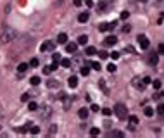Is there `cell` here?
<instances>
[{
  "label": "cell",
  "instance_id": "obj_41",
  "mask_svg": "<svg viewBox=\"0 0 164 138\" xmlns=\"http://www.w3.org/2000/svg\"><path fill=\"white\" fill-rule=\"evenodd\" d=\"M142 83H144V85H150V83H152V80L149 78V76H145L144 80H142Z\"/></svg>",
  "mask_w": 164,
  "mask_h": 138
},
{
  "label": "cell",
  "instance_id": "obj_10",
  "mask_svg": "<svg viewBox=\"0 0 164 138\" xmlns=\"http://www.w3.org/2000/svg\"><path fill=\"white\" fill-rule=\"evenodd\" d=\"M111 28V23H102V24H98V31H109Z\"/></svg>",
  "mask_w": 164,
  "mask_h": 138
},
{
  "label": "cell",
  "instance_id": "obj_33",
  "mask_svg": "<svg viewBox=\"0 0 164 138\" xmlns=\"http://www.w3.org/2000/svg\"><path fill=\"white\" fill-rule=\"evenodd\" d=\"M109 57H112L114 60H118V59L121 57V54H119V52H112V54H109Z\"/></svg>",
  "mask_w": 164,
  "mask_h": 138
},
{
  "label": "cell",
  "instance_id": "obj_8",
  "mask_svg": "<svg viewBox=\"0 0 164 138\" xmlns=\"http://www.w3.org/2000/svg\"><path fill=\"white\" fill-rule=\"evenodd\" d=\"M67 85H69V88H76L78 86V78H76V76H71L69 80H67Z\"/></svg>",
  "mask_w": 164,
  "mask_h": 138
},
{
  "label": "cell",
  "instance_id": "obj_6",
  "mask_svg": "<svg viewBox=\"0 0 164 138\" xmlns=\"http://www.w3.org/2000/svg\"><path fill=\"white\" fill-rule=\"evenodd\" d=\"M76 48H78V43H67V45H66V52H67V54H74Z\"/></svg>",
  "mask_w": 164,
  "mask_h": 138
},
{
  "label": "cell",
  "instance_id": "obj_32",
  "mask_svg": "<svg viewBox=\"0 0 164 138\" xmlns=\"http://www.w3.org/2000/svg\"><path fill=\"white\" fill-rule=\"evenodd\" d=\"M98 57H100V59H107V57H109V54H107L105 50H100V52H98Z\"/></svg>",
  "mask_w": 164,
  "mask_h": 138
},
{
  "label": "cell",
  "instance_id": "obj_43",
  "mask_svg": "<svg viewBox=\"0 0 164 138\" xmlns=\"http://www.w3.org/2000/svg\"><path fill=\"white\" fill-rule=\"evenodd\" d=\"M102 114H104V116H111L112 111H111V109H102Z\"/></svg>",
  "mask_w": 164,
  "mask_h": 138
},
{
  "label": "cell",
  "instance_id": "obj_49",
  "mask_svg": "<svg viewBox=\"0 0 164 138\" xmlns=\"http://www.w3.org/2000/svg\"><path fill=\"white\" fill-rule=\"evenodd\" d=\"M0 114H2V104H0Z\"/></svg>",
  "mask_w": 164,
  "mask_h": 138
},
{
  "label": "cell",
  "instance_id": "obj_16",
  "mask_svg": "<svg viewBox=\"0 0 164 138\" xmlns=\"http://www.w3.org/2000/svg\"><path fill=\"white\" fill-rule=\"evenodd\" d=\"M80 74H81V76H88V74H90V69H88V66H86V64L80 69Z\"/></svg>",
  "mask_w": 164,
  "mask_h": 138
},
{
  "label": "cell",
  "instance_id": "obj_37",
  "mask_svg": "<svg viewBox=\"0 0 164 138\" xmlns=\"http://www.w3.org/2000/svg\"><path fill=\"white\" fill-rule=\"evenodd\" d=\"M90 66L93 67V69H97V71H100V64H98V62H95V60H93V62H90Z\"/></svg>",
  "mask_w": 164,
  "mask_h": 138
},
{
  "label": "cell",
  "instance_id": "obj_28",
  "mask_svg": "<svg viewBox=\"0 0 164 138\" xmlns=\"http://www.w3.org/2000/svg\"><path fill=\"white\" fill-rule=\"evenodd\" d=\"M43 111H45V112H41V119H45V117L50 116V107H45Z\"/></svg>",
  "mask_w": 164,
  "mask_h": 138
},
{
  "label": "cell",
  "instance_id": "obj_13",
  "mask_svg": "<svg viewBox=\"0 0 164 138\" xmlns=\"http://www.w3.org/2000/svg\"><path fill=\"white\" fill-rule=\"evenodd\" d=\"M88 17H90V14H88V12H81L78 16V21L80 23H86V21H88Z\"/></svg>",
  "mask_w": 164,
  "mask_h": 138
},
{
  "label": "cell",
  "instance_id": "obj_15",
  "mask_svg": "<svg viewBox=\"0 0 164 138\" xmlns=\"http://www.w3.org/2000/svg\"><path fill=\"white\" fill-rule=\"evenodd\" d=\"M88 43V36L86 35H81V36L78 38V45H86Z\"/></svg>",
  "mask_w": 164,
  "mask_h": 138
},
{
  "label": "cell",
  "instance_id": "obj_34",
  "mask_svg": "<svg viewBox=\"0 0 164 138\" xmlns=\"http://www.w3.org/2000/svg\"><path fill=\"white\" fill-rule=\"evenodd\" d=\"M157 112H159L161 116H164V104H159V105H157Z\"/></svg>",
  "mask_w": 164,
  "mask_h": 138
},
{
  "label": "cell",
  "instance_id": "obj_26",
  "mask_svg": "<svg viewBox=\"0 0 164 138\" xmlns=\"http://www.w3.org/2000/svg\"><path fill=\"white\" fill-rule=\"evenodd\" d=\"M107 71H109V73H116V71H118V67H116V64H109V66H107Z\"/></svg>",
  "mask_w": 164,
  "mask_h": 138
},
{
  "label": "cell",
  "instance_id": "obj_42",
  "mask_svg": "<svg viewBox=\"0 0 164 138\" xmlns=\"http://www.w3.org/2000/svg\"><path fill=\"white\" fill-rule=\"evenodd\" d=\"M21 100L23 102H29V93H24V95L21 97Z\"/></svg>",
  "mask_w": 164,
  "mask_h": 138
},
{
  "label": "cell",
  "instance_id": "obj_7",
  "mask_svg": "<svg viewBox=\"0 0 164 138\" xmlns=\"http://www.w3.org/2000/svg\"><path fill=\"white\" fill-rule=\"evenodd\" d=\"M62 102H64V109L67 111L71 107V104H73V98L71 97H67V95H64V98H62Z\"/></svg>",
  "mask_w": 164,
  "mask_h": 138
},
{
  "label": "cell",
  "instance_id": "obj_17",
  "mask_svg": "<svg viewBox=\"0 0 164 138\" xmlns=\"http://www.w3.org/2000/svg\"><path fill=\"white\" fill-rule=\"evenodd\" d=\"M36 109H38V104L33 102V100H29L28 102V111H36Z\"/></svg>",
  "mask_w": 164,
  "mask_h": 138
},
{
  "label": "cell",
  "instance_id": "obj_2",
  "mask_svg": "<svg viewBox=\"0 0 164 138\" xmlns=\"http://www.w3.org/2000/svg\"><path fill=\"white\" fill-rule=\"evenodd\" d=\"M112 112H114L116 116L119 117V119H126V116H128V107H126L124 104H121V102H119V104L114 105V111H112Z\"/></svg>",
  "mask_w": 164,
  "mask_h": 138
},
{
  "label": "cell",
  "instance_id": "obj_3",
  "mask_svg": "<svg viewBox=\"0 0 164 138\" xmlns=\"http://www.w3.org/2000/svg\"><path fill=\"white\" fill-rule=\"evenodd\" d=\"M54 47H55V43H54V42H43L40 45V50L41 52H50V50H54Z\"/></svg>",
  "mask_w": 164,
  "mask_h": 138
},
{
  "label": "cell",
  "instance_id": "obj_9",
  "mask_svg": "<svg viewBox=\"0 0 164 138\" xmlns=\"http://www.w3.org/2000/svg\"><path fill=\"white\" fill-rule=\"evenodd\" d=\"M88 112H90V111H88V109H85V107H83V109H80V111H78L80 119H85V121H86V117H88Z\"/></svg>",
  "mask_w": 164,
  "mask_h": 138
},
{
  "label": "cell",
  "instance_id": "obj_29",
  "mask_svg": "<svg viewBox=\"0 0 164 138\" xmlns=\"http://www.w3.org/2000/svg\"><path fill=\"white\" fill-rule=\"evenodd\" d=\"M111 136H124V133H123V131H116V130H112V131H111Z\"/></svg>",
  "mask_w": 164,
  "mask_h": 138
},
{
  "label": "cell",
  "instance_id": "obj_22",
  "mask_svg": "<svg viewBox=\"0 0 164 138\" xmlns=\"http://www.w3.org/2000/svg\"><path fill=\"white\" fill-rule=\"evenodd\" d=\"M95 54H97L95 47H86V55H95Z\"/></svg>",
  "mask_w": 164,
  "mask_h": 138
},
{
  "label": "cell",
  "instance_id": "obj_45",
  "mask_svg": "<svg viewBox=\"0 0 164 138\" xmlns=\"http://www.w3.org/2000/svg\"><path fill=\"white\" fill-rule=\"evenodd\" d=\"M73 4L76 5V7H81V4H83V0H73Z\"/></svg>",
  "mask_w": 164,
  "mask_h": 138
},
{
  "label": "cell",
  "instance_id": "obj_38",
  "mask_svg": "<svg viewBox=\"0 0 164 138\" xmlns=\"http://www.w3.org/2000/svg\"><path fill=\"white\" fill-rule=\"evenodd\" d=\"M152 85H154V88H156V90H159V88H161V85H162V83H161L159 80H154V83H152Z\"/></svg>",
  "mask_w": 164,
  "mask_h": 138
},
{
  "label": "cell",
  "instance_id": "obj_30",
  "mask_svg": "<svg viewBox=\"0 0 164 138\" xmlns=\"http://www.w3.org/2000/svg\"><path fill=\"white\" fill-rule=\"evenodd\" d=\"M90 135H92V136H97V135H100V130H98V128H92Z\"/></svg>",
  "mask_w": 164,
  "mask_h": 138
},
{
  "label": "cell",
  "instance_id": "obj_21",
  "mask_svg": "<svg viewBox=\"0 0 164 138\" xmlns=\"http://www.w3.org/2000/svg\"><path fill=\"white\" fill-rule=\"evenodd\" d=\"M47 86H49V88H57L59 83L55 80H49V81H47Z\"/></svg>",
  "mask_w": 164,
  "mask_h": 138
},
{
  "label": "cell",
  "instance_id": "obj_48",
  "mask_svg": "<svg viewBox=\"0 0 164 138\" xmlns=\"http://www.w3.org/2000/svg\"><path fill=\"white\" fill-rule=\"evenodd\" d=\"M55 131H57V126L52 124V126H50V133H55Z\"/></svg>",
  "mask_w": 164,
  "mask_h": 138
},
{
  "label": "cell",
  "instance_id": "obj_25",
  "mask_svg": "<svg viewBox=\"0 0 164 138\" xmlns=\"http://www.w3.org/2000/svg\"><path fill=\"white\" fill-rule=\"evenodd\" d=\"M29 131H31V135H38L40 133V128L38 126H29Z\"/></svg>",
  "mask_w": 164,
  "mask_h": 138
},
{
  "label": "cell",
  "instance_id": "obj_47",
  "mask_svg": "<svg viewBox=\"0 0 164 138\" xmlns=\"http://www.w3.org/2000/svg\"><path fill=\"white\" fill-rule=\"evenodd\" d=\"M85 4L88 5V7H93V0H85Z\"/></svg>",
  "mask_w": 164,
  "mask_h": 138
},
{
  "label": "cell",
  "instance_id": "obj_24",
  "mask_svg": "<svg viewBox=\"0 0 164 138\" xmlns=\"http://www.w3.org/2000/svg\"><path fill=\"white\" fill-rule=\"evenodd\" d=\"M130 124L131 126H136V124H138V117H136V116H130Z\"/></svg>",
  "mask_w": 164,
  "mask_h": 138
},
{
  "label": "cell",
  "instance_id": "obj_1",
  "mask_svg": "<svg viewBox=\"0 0 164 138\" xmlns=\"http://www.w3.org/2000/svg\"><path fill=\"white\" fill-rule=\"evenodd\" d=\"M16 36H17V33L12 28H9V26H4L2 31H0V42L2 43H10Z\"/></svg>",
  "mask_w": 164,
  "mask_h": 138
},
{
  "label": "cell",
  "instance_id": "obj_39",
  "mask_svg": "<svg viewBox=\"0 0 164 138\" xmlns=\"http://www.w3.org/2000/svg\"><path fill=\"white\" fill-rule=\"evenodd\" d=\"M52 60H54V62H61V55H59V54H54L52 55Z\"/></svg>",
  "mask_w": 164,
  "mask_h": 138
},
{
  "label": "cell",
  "instance_id": "obj_4",
  "mask_svg": "<svg viewBox=\"0 0 164 138\" xmlns=\"http://www.w3.org/2000/svg\"><path fill=\"white\" fill-rule=\"evenodd\" d=\"M118 43V38L114 36V35H111V36H107L105 40H104V45L105 47H112V45H116Z\"/></svg>",
  "mask_w": 164,
  "mask_h": 138
},
{
  "label": "cell",
  "instance_id": "obj_44",
  "mask_svg": "<svg viewBox=\"0 0 164 138\" xmlns=\"http://www.w3.org/2000/svg\"><path fill=\"white\" fill-rule=\"evenodd\" d=\"M90 109L93 111V112H98V111H100V109H98V105H97V104H92V107H90Z\"/></svg>",
  "mask_w": 164,
  "mask_h": 138
},
{
  "label": "cell",
  "instance_id": "obj_40",
  "mask_svg": "<svg viewBox=\"0 0 164 138\" xmlns=\"http://www.w3.org/2000/svg\"><path fill=\"white\" fill-rule=\"evenodd\" d=\"M128 17H130V12H128V10H123V12H121V19H128Z\"/></svg>",
  "mask_w": 164,
  "mask_h": 138
},
{
  "label": "cell",
  "instance_id": "obj_20",
  "mask_svg": "<svg viewBox=\"0 0 164 138\" xmlns=\"http://www.w3.org/2000/svg\"><path fill=\"white\" fill-rule=\"evenodd\" d=\"M40 78H38V76H33V78H31V80H29V83H31L33 85V86H38V85H40Z\"/></svg>",
  "mask_w": 164,
  "mask_h": 138
},
{
  "label": "cell",
  "instance_id": "obj_27",
  "mask_svg": "<svg viewBox=\"0 0 164 138\" xmlns=\"http://www.w3.org/2000/svg\"><path fill=\"white\" fill-rule=\"evenodd\" d=\"M61 64L64 67H71V60H69V59H61Z\"/></svg>",
  "mask_w": 164,
  "mask_h": 138
},
{
  "label": "cell",
  "instance_id": "obj_5",
  "mask_svg": "<svg viewBox=\"0 0 164 138\" xmlns=\"http://www.w3.org/2000/svg\"><path fill=\"white\" fill-rule=\"evenodd\" d=\"M138 43L142 48H149V38L145 35H138Z\"/></svg>",
  "mask_w": 164,
  "mask_h": 138
},
{
  "label": "cell",
  "instance_id": "obj_35",
  "mask_svg": "<svg viewBox=\"0 0 164 138\" xmlns=\"http://www.w3.org/2000/svg\"><path fill=\"white\" fill-rule=\"evenodd\" d=\"M38 64H40V62H38V59H31V60H29V66H31V67H36Z\"/></svg>",
  "mask_w": 164,
  "mask_h": 138
},
{
  "label": "cell",
  "instance_id": "obj_14",
  "mask_svg": "<svg viewBox=\"0 0 164 138\" xmlns=\"http://www.w3.org/2000/svg\"><path fill=\"white\" fill-rule=\"evenodd\" d=\"M57 43H62V45H64V43H67V35L66 33H61L57 36Z\"/></svg>",
  "mask_w": 164,
  "mask_h": 138
},
{
  "label": "cell",
  "instance_id": "obj_11",
  "mask_svg": "<svg viewBox=\"0 0 164 138\" xmlns=\"http://www.w3.org/2000/svg\"><path fill=\"white\" fill-rule=\"evenodd\" d=\"M28 67H29V64H26V62H21L19 66H17V71H19L21 74H23V73H26V71H28Z\"/></svg>",
  "mask_w": 164,
  "mask_h": 138
},
{
  "label": "cell",
  "instance_id": "obj_12",
  "mask_svg": "<svg viewBox=\"0 0 164 138\" xmlns=\"http://www.w3.org/2000/svg\"><path fill=\"white\" fill-rule=\"evenodd\" d=\"M111 4V0H102L100 4H98V12H102V10H105V7Z\"/></svg>",
  "mask_w": 164,
  "mask_h": 138
},
{
  "label": "cell",
  "instance_id": "obj_19",
  "mask_svg": "<svg viewBox=\"0 0 164 138\" xmlns=\"http://www.w3.org/2000/svg\"><path fill=\"white\" fill-rule=\"evenodd\" d=\"M144 114H145L147 117H152V116H154V109H152V107H145V109H144Z\"/></svg>",
  "mask_w": 164,
  "mask_h": 138
},
{
  "label": "cell",
  "instance_id": "obj_31",
  "mask_svg": "<svg viewBox=\"0 0 164 138\" xmlns=\"http://www.w3.org/2000/svg\"><path fill=\"white\" fill-rule=\"evenodd\" d=\"M52 71H54L52 66H45V67H43V74H50Z\"/></svg>",
  "mask_w": 164,
  "mask_h": 138
},
{
  "label": "cell",
  "instance_id": "obj_46",
  "mask_svg": "<svg viewBox=\"0 0 164 138\" xmlns=\"http://www.w3.org/2000/svg\"><path fill=\"white\" fill-rule=\"evenodd\" d=\"M157 50H159V54H164V43H161V45L157 47Z\"/></svg>",
  "mask_w": 164,
  "mask_h": 138
},
{
  "label": "cell",
  "instance_id": "obj_23",
  "mask_svg": "<svg viewBox=\"0 0 164 138\" xmlns=\"http://www.w3.org/2000/svg\"><path fill=\"white\" fill-rule=\"evenodd\" d=\"M29 126H31V123H26V126H23V128H17V131H19V133H26V131L29 130Z\"/></svg>",
  "mask_w": 164,
  "mask_h": 138
},
{
  "label": "cell",
  "instance_id": "obj_36",
  "mask_svg": "<svg viewBox=\"0 0 164 138\" xmlns=\"http://www.w3.org/2000/svg\"><path fill=\"white\" fill-rule=\"evenodd\" d=\"M121 29H123V33H130V31H131V26L130 24H124Z\"/></svg>",
  "mask_w": 164,
  "mask_h": 138
},
{
  "label": "cell",
  "instance_id": "obj_18",
  "mask_svg": "<svg viewBox=\"0 0 164 138\" xmlns=\"http://www.w3.org/2000/svg\"><path fill=\"white\" fill-rule=\"evenodd\" d=\"M149 62H150L152 66H156V64L159 62V57H157V55H154V54H152L150 57H149Z\"/></svg>",
  "mask_w": 164,
  "mask_h": 138
}]
</instances>
